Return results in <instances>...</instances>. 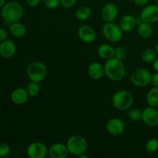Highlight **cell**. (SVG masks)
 <instances>
[{"label":"cell","instance_id":"12","mask_svg":"<svg viewBox=\"0 0 158 158\" xmlns=\"http://www.w3.org/2000/svg\"><path fill=\"white\" fill-rule=\"evenodd\" d=\"M106 130L112 135L118 136L123 133L125 129L124 123L119 118H112L109 120L106 125Z\"/></svg>","mask_w":158,"mask_h":158},{"label":"cell","instance_id":"14","mask_svg":"<svg viewBox=\"0 0 158 158\" xmlns=\"http://www.w3.org/2000/svg\"><path fill=\"white\" fill-rule=\"evenodd\" d=\"M69 151L66 144L62 143H55L49 149V155L51 158H65L67 157Z\"/></svg>","mask_w":158,"mask_h":158},{"label":"cell","instance_id":"34","mask_svg":"<svg viewBox=\"0 0 158 158\" xmlns=\"http://www.w3.org/2000/svg\"><path fill=\"white\" fill-rule=\"evenodd\" d=\"M40 1H41V0H26L28 6H32V7H35V6H38V5L40 4Z\"/></svg>","mask_w":158,"mask_h":158},{"label":"cell","instance_id":"25","mask_svg":"<svg viewBox=\"0 0 158 158\" xmlns=\"http://www.w3.org/2000/svg\"><path fill=\"white\" fill-rule=\"evenodd\" d=\"M26 91L29 97H35L38 96L40 92V86L39 83L31 81V83H29L26 87Z\"/></svg>","mask_w":158,"mask_h":158},{"label":"cell","instance_id":"41","mask_svg":"<svg viewBox=\"0 0 158 158\" xmlns=\"http://www.w3.org/2000/svg\"><path fill=\"white\" fill-rule=\"evenodd\" d=\"M0 16H1V11H0Z\"/></svg>","mask_w":158,"mask_h":158},{"label":"cell","instance_id":"24","mask_svg":"<svg viewBox=\"0 0 158 158\" xmlns=\"http://www.w3.org/2000/svg\"><path fill=\"white\" fill-rule=\"evenodd\" d=\"M156 58H157V52L155 49H147L141 54L142 60L147 63H153Z\"/></svg>","mask_w":158,"mask_h":158},{"label":"cell","instance_id":"32","mask_svg":"<svg viewBox=\"0 0 158 158\" xmlns=\"http://www.w3.org/2000/svg\"><path fill=\"white\" fill-rule=\"evenodd\" d=\"M8 34L6 29L0 28V42H2L4 40H7Z\"/></svg>","mask_w":158,"mask_h":158},{"label":"cell","instance_id":"31","mask_svg":"<svg viewBox=\"0 0 158 158\" xmlns=\"http://www.w3.org/2000/svg\"><path fill=\"white\" fill-rule=\"evenodd\" d=\"M77 0H60V4L65 8H70L76 4Z\"/></svg>","mask_w":158,"mask_h":158},{"label":"cell","instance_id":"13","mask_svg":"<svg viewBox=\"0 0 158 158\" xmlns=\"http://www.w3.org/2000/svg\"><path fill=\"white\" fill-rule=\"evenodd\" d=\"M78 35L80 40L84 43H90L96 40V32L93 27L87 25H84L78 29Z\"/></svg>","mask_w":158,"mask_h":158},{"label":"cell","instance_id":"16","mask_svg":"<svg viewBox=\"0 0 158 158\" xmlns=\"http://www.w3.org/2000/svg\"><path fill=\"white\" fill-rule=\"evenodd\" d=\"M88 74L93 80H99L104 76V66L98 62L90 63L88 67Z\"/></svg>","mask_w":158,"mask_h":158},{"label":"cell","instance_id":"39","mask_svg":"<svg viewBox=\"0 0 158 158\" xmlns=\"http://www.w3.org/2000/svg\"><path fill=\"white\" fill-rule=\"evenodd\" d=\"M155 50L156 52H157V54H158V43H157V45H156L155 46Z\"/></svg>","mask_w":158,"mask_h":158},{"label":"cell","instance_id":"38","mask_svg":"<svg viewBox=\"0 0 158 158\" xmlns=\"http://www.w3.org/2000/svg\"><path fill=\"white\" fill-rule=\"evenodd\" d=\"M79 157L80 158H89V157L87 155H85V154H81V155L79 156Z\"/></svg>","mask_w":158,"mask_h":158},{"label":"cell","instance_id":"8","mask_svg":"<svg viewBox=\"0 0 158 158\" xmlns=\"http://www.w3.org/2000/svg\"><path fill=\"white\" fill-rule=\"evenodd\" d=\"M48 153L47 147L41 142H33L27 148V154L30 158H44Z\"/></svg>","mask_w":158,"mask_h":158},{"label":"cell","instance_id":"19","mask_svg":"<svg viewBox=\"0 0 158 158\" xmlns=\"http://www.w3.org/2000/svg\"><path fill=\"white\" fill-rule=\"evenodd\" d=\"M115 49L112 46L108 44H103L99 46L97 49V53L100 58L103 60H109L114 57Z\"/></svg>","mask_w":158,"mask_h":158},{"label":"cell","instance_id":"7","mask_svg":"<svg viewBox=\"0 0 158 158\" xmlns=\"http://www.w3.org/2000/svg\"><path fill=\"white\" fill-rule=\"evenodd\" d=\"M152 74L145 69H137L131 73V80L132 83L139 87L146 86L151 83Z\"/></svg>","mask_w":158,"mask_h":158},{"label":"cell","instance_id":"21","mask_svg":"<svg viewBox=\"0 0 158 158\" xmlns=\"http://www.w3.org/2000/svg\"><path fill=\"white\" fill-rule=\"evenodd\" d=\"M9 31H10V33L16 38L23 37L26 33V26L22 23H19V22L10 24Z\"/></svg>","mask_w":158,"mask_h":158},{"label":"cell","instance_id":"18","mask_svg":"<svg viewBox=\"0 0 158 158\" xmlns=\"http://www.w3.org/2000/svg\"><path fill=\"white\" fill-rule=\"evenodd\" d=\"M136 26V19L133 15H126L120 19V26L123 32H131Z\"/></svg>","mask_w":158,"mask_h":158},{"label":"cell","instance_id":"23","mask_svg":"<svg viewBox=\"0 0 158 158\" xmlns=\"http://www.w3.org/2000/svg\"><path fill=\"white\" fill-rule=\"evenodd\" d=\"M91 15V9L88 6H81L76 12V16L77 19L80 21H85L88 19Z\"/></svg>","mask_w":158,"mask_h":158},{"label":"cell","instance_id":"2","mask_svg":"<svg viewBox=\"0 0 158 158\" xmlns=\"http://www.w3.org/2000/svg\"><path fill=\"white\" fill-rule=\"evenodd\" d=\"M24 9L22 5L17 2H9L2 6L1 16L9 24L19 22L23 16Z\"/></svg>","mask_w":158,"mask_h":158},{"label":"cell","instance_id":"9","mask_svg":"<svg viewBox=\"0 0 158 158\" xmlns=\"http://www.w3.org/2000/svg\"><path fill=\"white\" fill-rule=\"evenodd\" d=\"M140 19L150 24L158 22V6L157 5H147L141 11Z\"/></svg>","mask_w":158,"mask_h":158},{"label":"cell","instance_id":"11","mask_svg":"<svg viewBox=\"0 0 158 158\" xmlns=\"http://www.w3.org/2000/svg\"><path fill=\"white\" fill-rule=\"evenodd\" d=\"M118 15L117 6L114 3H107L103 7L101 11V17L106 23H111L117 18Z\"/></svg>","mask_w":158,"mask_h":158},{"label":"cell","instance_id":"10","mask_svg":"<svg viewBox=\"0 0 158 158\" xmlns=\"http://www.w3.org/2000/svg\"><path fill=\"white\" fill-rule=\"evenodd\" d=\"M141 120L149 127L158 126V110L153 106L145 108L142 111Z\"/></svg>","mask_w":158,"mask_h":158},{"label":"cell","instance_id":"6","mask_svg":"<svg viewBox=\"0 0 158 158\" xmlns=\"http://www.w3.org/2000/svg\"><path fill=\"white\" fill-rule=\"evenodd\" d=\"M103 35L108 41L117 43L123 37V30L120 26L114 23H106L102 28Z\"/></svg>","mask_w":158,"mask_h":158},{"label":"cell","instance_id":"26","mask_svg":"<svg viewBox=\"0 0 158 158\" xmlns=\"http://www.w3.org/2000/svg\"><path fill=\"white\" fill-rule=\"evenodd\" d=\"M127 117L132 121H139L142 118V112L139 109H131L128 111Z\"/></svg>","mask_w":158,"mask_h":158},{"label":"cell","instance_id":"42","mask_svg":"<svg viewBox=\"0 0 158 158\" xmlns=\"http://www.w3.org/2000/svg\"><path fill=\"white\" fill-rule=\"evenodd\" d=\"M157 152H158V150H157Z\"/></svg>","mask_w":158,"mask_h":158},{"label":"cell","instance_id":"5","mask_svg":"<svg viewBox=\"0 0 158 158\" xmlns=\"http://www.w3.org/2000/svg\"><path fill=\"white\" fill-rule=\"evenodd\" d=\"M46 66L40 61H33L29 63L26 69V75L29 80L32 82L40 83L46 76Z\"/></svg>","mask_w":158,"mask_h":158},{"label":"cell","instance_id":"36","mask_svg":"<svg viewBox=\"0 0 158 158\" xmlns=\"http://www.w3.org/2000/svg\"><path fill=\"white\" fill-rule=\"evenodd\" d=\"M153 68L156 72H158V58H156L155 60L153 62Z\"/></svg>","mask_w":158,"mask_h":158},{"label":"cell","instance_id":"22","mask_svg":"<svg viewBox=\"0 0 158 158\" xmlns=\"http://www.w3.org/2000/svg\"><path fill=\"white\" fill-rule=\"evenodd\" d=\"M146 100L150 106L158 108V87L154 86L148 91Z\"/></svg>","mask_w":158,"mask_h":158},{"label":"cell","instance_id":"37","mask_svg":"<svg viewBox=\"0 0 158 158\" xmlns=\"http://www.w3.org/2000/svg\"><path fill=\"white\" fill-rule=\"evenodd\" d=\"M6 3V0H0V7H2Z\"/></svg>","mask_w":158,"mask_h":158},{"label":"cell","instance_id":"40","mask_svg":"<svg viewBox=\"0 0 158 158\" xmlns=\"http://www.w3.org/2000/svg\"><path fill=\"white\" fill-rule=\"evenodd\" d=\"M156 5L158 6V0H156Z\"/></svg>","mask_w":158,"mask_h":158},{"label":"cell","instance_id":"1","mask_svg":"<svg viewBox=\"0 0 158 158\" xmlns=\"http://www.w3.org/2000/svg\"><path fill=\"white\" fill-rule=\"evenodd\" d=\"M105 75L113 81L123 80L126 73V69L121 60L113 57L106 60L104 65Z\"/></svg>","mask_w":158,"mask_h":158},{"label":"cell","instance_id":"28","mask_svg":"<svg viewBox=\"0 0 158 158\" xmlns=\"http://www.w3.org/2000/svg\"><path fill=\"white\" fill-rule=\"evenodd\" d=\"M127 55V50L123 46H118L115 49L114 52V57L119 59V60H123Z\"/></svg>","mask_w":158,"mask_h":158},{"label":"cell","instance_id":"3","mask_svg":"<svg viewBox=\"0 0 158 158\" xmlns=\"http://www.w3.org/2000/svg\"><path fill=\"white\" fill-rule=\"evenodd\" d=\"M112 103L114 107L119 110H127L132 106L134 97L127 90H119L114 94Z\"/></svg>","mask_w":158,"mask_h":158},{"label":"cell","instance_id":"27","mask_svg":"<svg viewBox=\"0 0 158 158\" xmlns=\"http://www.w3.org/2000/svg\"><path fill=\"white\" fill-rule=\"evenodd\" d=\"M145 148H146L147 151H148L149 153L156 152L158 150V140L155 138L151 139L146 143Z\"/></svg>","mask_w":158,"mask_h":158},{"label":"cell","instance_id":"35","mask_svg":"<svg viewBox=\"0 0 158 158\" xmlns=\"http://www.w3.org/2000/svg\"><path fill=\"white\" fill-rule=\"evenodd\" d=\"M134 2L140 6H146L149 3L150 0H134Z\"/></svg>","mask_w":158,"mask_h":158},{"label":"cell","instance_id":"33","mask_svg":"<svg viewBox=\"0 0 158 158\" xmlns=\"http://www.w3.org/2000/svg\"><path fill=\"white\" fill-rule=\"evenodd\" d=\"M151 83L154 85V86L158 87V72H156L154 73L151 77Z\"/></svg>","mask_w":158,"mask_h":158},{"label":"cell","instance_id":"20","mask_svg":"<svg viewBox=\"0 0 158 158\" xmlns=\"http://www.w3.org/2000/svg\"><path fill=\"white\" fill-rule=\"evenodd\" d=\"M137 32L139 35L143 39H149L153 35V28L150 23H145L142 21L139 23L138 28H137Z\"/></svg>","mask_w":158,"mask_h":158},{"label":"cell","instance_id":"30","mask_svg":"<svg viewBox=\"0 0 158 158\" xmlns=\"http://www.w3.org/2000/svg\"><path fill=\"white\" fill-rule=\"evenodd\" d=\"M45 6L49 9H56L60 4V0H43Z\"/></svg>","mask_w":158,"mask_h":158},{"label":"cell","instance_id":"15","mask_svg":"<svg viewBox=\"0 0 158 158\" xmlns=\"http://www.w3.org/2000/svg\"><path fill=\"white\" fill-rule=\"evenodd\" d=\"M16 52V46L12 41L6 40L0 43V55L4 58H11Z\"/></svg>","mask_w":158,"mask_h":158},{"label":"cell","instance_id":"29","mask_svg":"<svg viewBox=\"0 0 158 158\" xmlns=\"http://www.w3.org/2000/svg\"><path fill=\"white\" fill-rule=\"evenodd\" d=\"M10 153V147L9 144L3 142H0V157H4L9 155Z\"/></svg>","mask_w":158,"mask_h":158},{"label":"cell","instance_id":"17","mask_svg":"<svg viewBox=\"0 0 158 158\" xmlns=\"http://www.w3.org/2000/svg\"><path fill=\"white\" fill-rule=\"evenodd\" d=\"M26 89L24 88L19 87L14 89L11 94V100L12 103L16 105H23L27 101L28 97H29Z\"/></svg>","mask_w":158,"mask_h":158},{"label":"cell","instance_id":"4","mask_svg":"<svg viewBox=\"0 0 158 158\" xmlns=\"http://www.w3.org/2000/svg\"><path fill=\"white\" fill-rule=\"evenodd\" d=\"M66 147L69 154L79 157L86 153L88 144L87 141L83 137L80 135H73L68 138Z\"/></svg>","mask_w":158,"mask_h":158}]
</instances>
